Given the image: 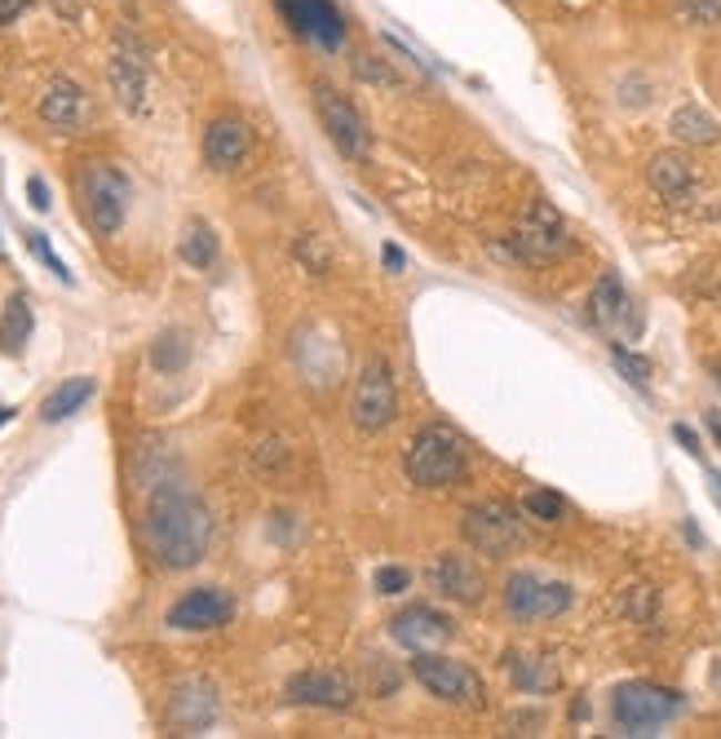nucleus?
<instances>
[{"label":"nucleus","mask_w":721,"mask_h":739,"mask_svg":"<svg viewBox=\"0 0 721 739\" xmlns=\"http://www.w3.org/2000/svg\"><path fill=\"white\" fill-rule=\"evenodd\" d=\"M315 115H319L328 142L346 160H363L367 155V124H363L359 107L346 93H337L333 84H315Z\"/></svg>","instance_id":"nucleus-10"},{"label":"nucleus","mask_w":721,"mask_h":739,"mask_svg":"<svg viewBox=\"0 0 721 739\" xmlns=\"http://www.w3.org/2000/svg\"><path fill=\"white\" fill-rule=\"evenodd\" d=\"M40 120H44L49 129H58V133H84L89 120H93L89 93H84L75 80H67V75L49 80V89L40 93Z\"/></svg>","instance_id":"nucleus-16"},{"label":"nucleus","mask_w":721,"mask_h":739,"mask_svg":"<svg viewBox=\"0 0 721 739\" xmlns=\"http://www.w3.org/2000/svg\"><path fill=\"white\" fill-rule=\"evenodd\" d=\"M380 257H385V271H403V266H407V257H403V249H398V244H385V249H380Z\"/></svg>","instance_id":"nucleus-39"},{"label":"nucleus","mask_w":721,"mask_h":739,"mask_svg":"<svg viewBox=\"0 0 721 739\" xmlns=\"http://www.w3.org/2000/svg\"><path fill=\"white\" fill-rule=\"evenodd\" d=\"M27 249H31V253H35V257H40V262H44V266H49V271L62 280V284H71V271H67V266H62V257L49 249L44 231H27Z\"/></svg>","instance_id":"nucleus-32"},{"label":"nucleus","mask_w":721,"mask_h":739,"mask_svg":"<svg viewBox=\"0 0 721 739\" xmlns=\"http://www.w3.org/2000/svg\"><path fill=\"white\" fill-rule=\"evenodd\" d=\"M704 421H709V434L718 438V447H721V407H709V412H704Z\"/></svg>","instance_id":"nucleus-40"},{"label":"nucleus","mask_w":721,"mask_h":739,"mask_svg":"<svg viewBox=\"0 0 721 739\" xmlns=\"http://www.w3.org/2000/svg\"><path fill=\"white\" fill-rule=\"evenodd\" d=\"M27 200H31L35 213H49V186H44V178H27Z\"/></svg>","instance_id":"nucleus-36"},{"label":"nucleus","mask_w":721,"mask_h":739,"mask_svg":"<svg viewBox=\"0 0 721 739\" xmlns=\"http://www.w3.org/2000/svg\"><path fill=\"white\" fill-rule=\"evenodd\" d=\"M412 678L434 696V700H447L456 709H478L487 700V687L483 678L460 665V660H447L438 651H412Z\"/></svg>","instance_id":"nucleus-6"},{"label":"nucleus","mask_w":721,"mask_h":739,"mask_svg":"<svg viewBox=\"0 0 721 739\" xmlns=\"http://www.w3.org/2000/svg\"><path fill=\"white\" fill-rule=\"evenodd\" d=\"M465 465H469V447L465 438L451 429V425H425L412 434L407 452H403V474L407 483L425 487V492H438V487H456L465 478Z\"/></svg>","instance_id":"nucleus-2"},{"label":"nucleus","mask_w":721,"mask_h":739,"mask_svg":"<svg viewBox=\"0 0 721 739\" xmlns=\"http://www.w3.org/2000/svg\"><path fill=\"white\" fill-rule=\"evenodd\" d=\"M93 376H71V381H62L44 403H40V421L44 425H58V421H67V416H75L89 398H93Z\"/></svg>","instance_id":"nucleus-24"},{"label":"nucleus","mask_w":721,"mask_h":739,"mask_svg":"<svg viewBox=\"0 0 721 739\" xmlns=\"http://www.w3.org/2000/svg\"><path fill=\"white\" fill-rule=\"evenodd\" d=\"M355 75H359L363 84H380V89H398L403 84V75L385 58H376V53H355Z\"/></svg>","instance_id":"nucleus-29"},{"label":"nucleus","mask_w":721,"mask_h":739,"mask_svg":"<svg viewBox=\"0 0 721 739\" xmlns=\"http://www.w3.org/2000/svg\"><path fill=\"white\" fill-rule=\"evenodd\" d=\"M372 585H376L380 594H403V589H412V571H407V567H376Z\"/></svg>","instance_id":"nucleus-33"},{"label":"nucleus","mask_w":721,"mask_h":739,"mask_svg":"<svg viewBox=\"0 0 721 739\" xmlns=\"http://www.w3.org/2000/svg\"><path fill=\"white\" fill-rule=\"evenodd\" d=\"M275 9H280L284 22H288L302 40H311L315 49L337 53V49L346 44V18H342V9H337L333 0H275Z\"/></svg>","instance_id":"nucleus-12"},{"label":"nucleus","mask_w":721,"mask_h":739,"mask_svg":"<svg viewBox=\"0 0 721 739\" xmlns=\"http://www.w3.org/2000/svg\"><path fill=\"white\" fill-rule=\"evenodd\" d=\"M177 257L191 266V271H213L217 266V235L204 217H191L182 226V240H177Z\"/></svg>","instance_id":"nucleus-23"},{"label":"nucleus","mask_w":721,"mask_h":739,"mask_svg":"<svg viewBox=\"0 0 721 739\" xmlns=\"http://www.w3.org/2000/svg\"><path fill=\"white\" fill-rule=\"evenodd\" d=\"M297 257H302V262H311V271H315V275H324V271H328V257H324V253H319V244H315V235H306V240H297Z\"/></svg>","instance_id":"nucleus-34"},{"label":"nucleus","mask_w":721,"mask_h":739,"mask_svg":"<svg viewBox=\"0 0 721 739\" xmlns=\"http://www.w3.org/2000/svg\"><path fill=\"white\" fill-rule=\"evenodd\" d=\"M106 80H111V89H115V98L133 111V115H146V107H151V67H146V49L129 36V31H120L115 36V53H111V62H106Z\"/></svg>","instance_id":"nucleus-11"},{"label":"nucleus","mask_w":721,"mask_h":739,"mask_svg":"<svg viewBox=\"0 0 721 739\" xmlns=\"http://www.w3.org/2000/svg\"><path fill=\"white\" fill-rule=\"evenodd\" d=\"M146 549L160 567L186 571L209 554L213 540V514L209 505L182 483V478H160L146 505Z\"/></svg>","instance_id":"nucleus-1"},{"label":"nucleus","mask_w":721,"mask_h":739,"mask_svg":"<svg viewBox=\"0 0 721 739\" xmlns=\"http://www.w3.org/2000/svg\"><path fill=\"white\" fill-rule=\"evenodd\" d=\"M509 249L518 262L527 266H554L558 257L571 253V231L562 222V213L549 204V200H531L509 235Z\"/></svg>","instance_id":"nucleus-4"},{"label":"nucleus","mask_w":721,"mask_h":739,"mask_svg":"<svg viewBox=\"0 0 721 739\" xmlns=\"http://www.w3.org/2000/svg\"><path fill=\"white\" fill-rule=\"evenodd\" d=\"M589 320L607 337H616V342H629V337L642 333V315H638V306H633V297H629V288H624V280L616 271H607L593 284V293H589Z\"/></svg>","instance_id":"nucleus-13"},{"label":"nucleus","mask_w":721,"mask_h":739,"mask_svg":"<svg viewBox=\"0 0 721 739\" xmlns=\"http://www.w3.org/2000/svg\"><path fill=\"white\" fill-rule=\"evenodd\" d=\"M9 416H13V407H0V425H4V421H9Z\"/></svg>","instance_id":"nucleus-42"},{"label":"nucleus","mask_w":721,"mask_h":739,"mask_svg":"<svg viewBox=\"0 0 721 739\" xmlns=\"http://www.w3.org/2000/svg\"><path fill=\"white\" fill-rule=\"evenodd\" d=\"M571 607V589L562 580H545L536 571H514L505 580V611L518 625H536V620H558Z\"/></svg>","instance_id":"nucleus-9"},{"label":"nucleus","mask_w":721,"mask_h":739,"mask_svg":"<svg viewBox=\"0 0 721 739\" xmlns=\"http://www.w3.org/2000/svg\"><path fill=\"white\" fill-rule=\"evenodd\" d=\"M522 514H527V518H536V523H562L567 500H562L558 492H549V487H536V492H527V496H522Z\"/></svg>","instance_id":"nucleus-27"},{"label":"nucleus","mask_w":721,"mask_h":739,"mask_svg":"<svg viewBox=\"0 0 721 739\" xmlns=\"http://www.w3.org/2000/svg\"><path fill=\"white\" fill-rule=\"evenodd\" d=\"M682 709H687V700L678 691L656 687V682H624L611 700L616 727L624 736H660V727H669Z\"/></svg>","instance_id":"nucleus-5"},{"label":"nucleus","mask_w":721,"mask_h":739,"mask_svg":"<svg viewBox=\"0 0 721 739\" xmlns=\"http://www.w3.org/2000/svg\"><path fill=\"white\" fill-rule=\"evenodd\" d=\"M217 722V691L204 678H186L169 696V727L177 736H200Z\"/></svg>","instance_id":"nucleus-15"},{"label":"nucleus","mask_w":721,"mask_h":739,"mask_svg":"<svg viewBox=\"0 0 721 739\" xmlns=\"http://www.w3.org/2000/svg\"><path fill=\"white\" fill-rule=\"evenodd\" d=\"M248 146H253V133H248V124H244V120H235V115L213 120V124H209V133H204V160H209V169H213V173H226V169L244 164Z\"/></svg>","instance_id":"nucleus-20"},{"label":"nucleus","mask_w":721,"mask_h":739,"mask_svg":"<svg viewBox=\"0 0 721 739\" xmlns=\"http://www.w3.org/2000/svg\"><path fill=\"white\" fill-rule=\"evenodd\" d=\"M389 638L403 647V651H434L438 642L451 638V620L434 607H407L389 620Z\"/></svg>","instance_id":"nucleus-18"},{"label":"nucleus","mask_w":721,"mask_h":739,"mask_svg":"<svg viewBox=\"0 0 721 739\" xmlns=\"http://www.w3.org/2000/svg\"><path fill=\"white\" fill-rule=\"evenodd\" d=\"M611 364H616V368L624 372V376H629V381H633V385H638V389H647V385H651V364H647V360H642V355H633V351H624V346H620V342H616V346H611Z\"/></svg>","instance_id":"nucleus-31"},{"label":"nucleus","mask_w":721,"mask_h":739,"mask_svg":"<svg viewBox=\"0 0 721 739\" xmlns=\"http://www.w3.org/2000/svg\"><path fill=\"white\" fill-rule=\"evenodd\" d=\"M429 580H434V589L443 594V598H451V603H460V607H474L478 598H483V567L469 558V554H443L434 567H429Z\"/></svg>","instance_id":"nucleus-19"},{"label":"nucleus","mask_w":721,"mask_h":739,"mask_svg":"<svg viewBox=\"0 0 721 739\" xmlns=\"http://www.w3.org/2000/svg\"><path fill=\"white\" fill-rule=\"evenodd\" d=\"M465 545L483 558H509L522 549V518L514 505L505 500H483V505H469L465 509Z\"/></svg>","instance_id":"nucleus-7"},{"label":"nucleus","mask_w":721,"mask_h":739,"mask_svg":"<svg viewBox=\"0 0 721 739\" xmlns=\"http://www.w3.org/2000/svg\"><path fill=\"white\" fill-rule=\"evenodd\" d=\"M398 416V394H394V372L385 360H367L355 381V398H351V421L359 434H380L389 429Z\"/></svg>","instance_id":"nucleus-8"},{"label":"nucleus","mask_w":721,"mask_h":739,"mask_svg":"<svg viewBox=\"0 0 721 739\" xmlns=\"http://www.w3.org/2000/svg\"><path fill=\"white\" fill-rule=\"evenodd\" d=\"M186 360H191V342H186L182 333H164V337L151 346V364L160 372H177Z\"/></svg>","instance_id":"nucleus-28"},{"label":"nucleus","mask_w":721,"mask_h":739,"mask_svg":"<svg viewBox=\"0 0 721 739\" xmlns=\"http://www.w3.org/2000/svg\"><path fill=\"white\" fill-rule=\"evenodd\" d=\"M673 438H678V443H682L691 456H700V434H695L691 425H673Z\"/></svg>","instance_id":"nucleus-37"},{"label":"nucleus","mask_w":721,"mask_h":739,"mask_svg":"<svg viewBox=\"0 0 721 739\" xmlns=\"http://www.w3.org/2000/svg\"><path fill=\"white\" fill-rule=\"evenodd\" d=\"M27 4H31V0H0V27H9L13 18H22Z\"/></svg>","instance_id":"nucleus-38"},{"label":"nucleus","mask_w":721,"mask_h":739,"mask_svg":"<svg viewBox=\"0 0 721 739\" xmlns=\"http://www.w3.org/2000/svg\"><path fill=\"white\" fill-rule=\"evenodd\" d=\"M673 9H678V18L691 22V27H718L721 22V0H678Z\"/></svg>","instance_id":"nucleus-30"},{"label":"nucleus","mask_w":721,"mask_h":739,"mask_svg":"<svg viewBox=\"0 0 721 739\" xmlns=\"http://www.w3.org/2000/svg\"><path fill=\"white\" fill-rule=\"evenodd\" d=\"M509 678L518 682V691H527V696H545V691H554L558 687V669H554V660H545V656H509Z\"/></svg>","instance_id":"nucleus-25"},{"label":"nucleus","mask_w":721,"mask_h":739,"mask_svg":"<svg viewBox=\"0 0 721 739\" xmlns=\"http://www.w3.org/2000/svg\"><path fill=\"white\" fill-rule=\"evenodd\" d=\"M0 262H4V244H0Z\"/></svg>","instance_id":"nucleus-43"},{"label":"nucleus","mask_w":721,"mask_h":739,"mask_svg":"<svg viewBox=\"0 0 721 739\" xmlns=\"http://www.w3.org/2000/svg\"><path fill=\"white\" fill-rule=\"evenodd\" d=\"M651 603H656V594H651L647 585H633V603H629V616H638V620H651Z\"/></svg>","instance_id":"nucleus-35"},{"label":"nucleus","mask_w":721,"mask_h":739,"mask_svg":"<svg viewBox=\"0 0 721 739\" xmlns=\"http://www.w3.org/2000/svg\"><path fill=\"white\" fill-rule=\"evenodd\" d=\"M669 133H673L682 146H718L721 142V124L704 107H695V102H687V107H678V111L669 115Z\"/></svg>","instance_id":"nucleus-22"},{"label":"nucleus","mask_w":721,"mask_h":739,"mask_svg":"<svg viewBox=\"0 0 721 739\" xmlns=\"http://www.w3.org/2000/svg\"><path fill=\"white\" fill-rule=\"evenodd\" d=\"M31 302L22 297V293H13L9 302H4V315H0V351L4 355H22V346H27V337H31Z\"/></svg>","instance_id":"nucleus-26"},{"label":"nucleus","mask_w":721,"mask_h":739,"mask_svg":"<svg viewBox=\"0 0 721 739\" xmlns=\"http://www.w3.org/2000/svg\"><path fill=\"white\" fill-rule=\"evenodd\" d=\"M709 483H713V496H718V505H721V474H709Z\"/></svg>","instance_id":"nucleus-41"},{"label":"nucleus","mask_w":721,"mask_h":739,"mask_svg":"<svg viewBox=\"0 0 721 739\" xmlns=\"http://www.w3.org/2000/svg\"><path fill=\"white\" fill-rule=\"evenodd\" d=\"M647 178H651L656 195L669 200V204H687V200L695 195V169H691V160L678 155V151H660V155L651 160Z\"/></svg>","instance_id":"nucleus-21"},{"label":"nucleus","mask_w":721,"mask_h":739,"mask_svg":"<svg viewBox=\"0 0 721 739\" xmlns=\"http://www.w3.org/2000/svg\"><path fill=\"white\" fill-rule=\"evenodd\" d=\"M231 616H235V598L226 589H217V585H204V589L182 594L169 607L164 625L177 629V634H213V629L231 625Z\"/></svg>","instance_id":"nucleus-14"},{"label":"nucleus","mask_w":721,"mask_h":739,"mask_svg":"<svg viewBox=\"0 0 721 739\" xmlns=\"http://www.w3.org/2000/svg\"><path fill=\"white\" fill-rule=\"evenodd\" d=\"M129 200H133V186H129V178H124L115 164L89 160V164L80 169V209H84V222H89L102 240L120 235V226H124V217H129Z\"/></svg>","instance_id":"nucleus-3"},{"label":"nucleus","mask_w":721,"mask_h":739,"mask_svg":"<svg viewBox=\"0 0 721 739\" xmlns=\"http://www.w3.org/2000/svg\"><path fill=\"white\" fill-rule=\"evenodd\" d=\"M718 385H721V368H718Z\"/></svg>","instance_id":"nucleus-44"},{"label":"nucleus","mask_w":721,"mask_h":739,"mask_svg":"<svg viewBox=\"0 0 721 739\" xmlns=\"http://www.w3.org/2000/svg\"><path fill=\"white\" fill-rule=\"evenodd\" d=\"M288 705H306V709H355V682L346 674H328V669H311L297 674L284 687Z\"/></svg>","instance_id":"nucleus-17"}]
</instances>
